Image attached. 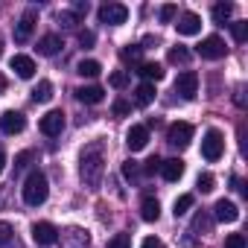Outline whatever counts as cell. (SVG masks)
<instances>
[{
	"instance_id": "7",
	"label": "cell",
	"mask_w": 248,
	"mask_h": 248,
	"mask_svg": "<svg viewBox=\"0 0 248 248\" xmlns=\"http://www.w3.org/2000/svg\"><path fill=\"white\" fill-rule=\"evenodd\" d=\"M175 93H178L181 99H196V93H199V73H196V70L178 73V79H175Z\"/></svg>"
},
{
	"instance_id": "14",
	"label": "cell",
	"mask_w": 248,
	"mask_h": 248,
	"mask_svg": "<svg viewBox=\"0 0 248 248\" xmlns=\"http://www.w3.org/2000/svg\"><path fill=\"white\" fill-rule=\"evenodd\" d=\"M32 32H35V9H30V12L15 24V32H12V35H15L18 44H24V41H30Z\"/></svg>"
},
{
	"instance_id": "5",
	"label": "cell",
	"mask_w": 248,
	"mask_h": 248,
	"mask_svg": "<svg viewBox=\"0 0 248 248\" xmlns=\"http://www.w3.org/2000/svg\"><path fill=\"white\" fill-rule=\"evenodd\" d=\"M167 140L172 146H178V149H187L190 140H193V126H190V123H184V120L172 123V126L167 129Z\"/></svg>"
},
{
	"instance_id": "45",
	"label": "cell",
	"mask_w": 248,
	"mask_h": 248,
	"mask_svg": "<svg viewBox=\"0 0 248 248\" xmlns=\"http://www.w3.org/2000/svg\"><path fill=\"white\" fill-rule=\"evenodd\" d=\"M0 93H6V76L0 73Z\"/></svg>"
},
{
	"instance_id": "34",
	"label": "cell",
	"mask_w": 248,
	"mask_h": 248,
	"mask_svg": "<svg viewBox=\"0 0 248 248\" xmlns=\"http://www.w3.org/2000/svg\"><path fill=\"white\" fill-rule=\"evenodd\" d=\"M225 248H248L245 233H228L225 236Z\"/></svg>"
},
{
	"instance_id": "39",
	"label": "cell",
	"mask_w": 248,
	"mask_h": 248,
	"mask_svg": "<svg viewBox=\"0 0 248 248\" xmlns=\"http://www.w3.org/2000/svg\"><path fill=\"white\" fill-rule=\"evenodd\" d=\"M30 161H32V152H30V149H27V152H21V155L15 158V172L27 170V167H30Z\"/></svg>"
},
{
	"instance_id": "41",
	"label": "cell",
	"mask_w": 248,
	"mask_h": 248,
	"mask_svg": "<svg viewBox=\"0 0 248 248\" xmlns=\"http://www.w3.org/2000/svg\"><path fill=\"white\" fill-rule=\"evenodd\" d=\"M93 41H96V35H93L91 30H82V32H79V44H82L85 50H88V47H93Z\"/></svg>"
},
{
	"instance_id": "22",
	"label": "cell",
	"mask_w": 248,
	"mask_h": 248,
	"mask_svg": "<svg viewBox=\"0 0 248 248\" xmlns=\"http://www.w3.org/2000/svg\"><path fill=\"white\" fill-rule=\"evenodd\" d=\"M76 73H79V76L93 79V76H99V73H102V64H99L96 59H82V62L76 64Z\"/></svg>"
},
{
	"instance_id": "27",
	"label": "cell",
	"mask_w": 248,
	"mask_h": 248,
	"mask_svg": "<svg viewBox=\"0 0 248 248\" xmlns=\"http://www.w3.org/2000/svg\"><path fill=\"white\" fill-rule=\"evenodd\" d=\"M231 35H233L236 44H245V41H248V21H236V24H231Z\"/></svg>"
},
{
	"instance_id": "21",
	"label": "cell",
	"mask_w": 248,
	"mask_h": 248,
	"mask_svg": "<svg viewBox=\"0 0 248 248\" xmlns=\"http://www.w3.org/2000/svg\"><path fill=\"white\" fill-rule=\"evenodd\" d=\"M138 73H140V76H143V79H146L149 85H152V82H161V79H164V67H161L158 62H143V64L138 67Z\"/></svg>"
},
{
	"instance_id": "24",
	"label": "cell",
	"mask_w": 248,
	"mask_h": 248,
	"mask_svg": "<svg viewBox=\"0 0 248 248\" xmlns=\"http://www.w3.org/2000/svg\"><path fill=\"white\" fill-rule=\"evenodd\" d=\"M53 99V82H38L35 88H32V102H50Z\"/></svg>"
},
{
	"instance_id": "25",
	"label": "cell",
	"mask_w": 248,
	"mask_h": 248,
	"mask_svg": "<svg viewBox=\"0 0 248 248\" xmlns=\"http://www.w3.org/2000/svg\"><path fill=\"white\" fill-rule=\"evenodd\" d=\"M167 59H170V64H187L190 62V50L181 47V44L178 47H170V56Z\"/></svg>"
},
{
	"instance_id": "9",
	"label": "cell",
	"mask_w": 248,
	"mask_h": 248,
	"mask_svg": "<svg viewBox=\"0 0 248 248\" xmlns=\"http://www.w3.org/2000/svg\"><path fill=\"white\" fill-rule=\"evenodd\" d=\"M38 129H41L47 138H59L62 129H64V114H62V111H47V114L41 117V123H38Z\"/></svg>"
},
{
	"instance_id": "35",
	"label": "cell",
	"mask_w": 248,
	"mask_h": 248,
	"mask_svg": "<svg viewBox=\"0 0 248 248\" xmlns=\"http://www.w3.org/2000/svg\"><path fill=\"white\" fill-rule=\"evenodd\" d=\"M161 24H172L175 21V15H178V6H172V3H167V6H161Z\"/></svg>"
},
{
	"instance_id": "23",
	"label": "cell",
	"mask_w": 248,
	"mask_h": 248,
	"mask_svg": "<svg viewBox=\"0 0 248 248\" xmlns=\"http://www.w3.org/2000/svg\"><path fill=\"white\" fill-rule=\"evenodd\" d=\"M152 99H155V85L143 82V85H138V88H135V102H138L140 108H146Z\"/></svg>"
},
{
	"instance_id": "12",
	"label": "cell",
	"mask_w": 248,
	"mask_h": 248,
	"mask_svg": "<svg viewBox=\"0 0 248 248\" xmlns=\"http://www.w3.org/2000/svg\"><path fill=\"white\" fill-rule=\"evenodd\" d=\"M213 219H219V222L231 225V222H236V219H239V207H236L233 202H228V199H219V202L213 204Z\"/></svg>"
},
{
	"instance_id": "28",
	"label": "cell",
	"mask_w": 248,
	"mask_h": 248,
	"mask_svg": "<svg viewBox=\"0 0 248 248\" xmlns=\"http://www.w3.org/2000/svg\"><path fill=\"white\" fill-rule=\"evenodd\" d=\"M193 202H196V199H193L190 193L178 196V199H175V204H172V213H175V216H184V213H187V210L193 207Z\"/></svg>"
},
{
	"instance_id": "8",
	"label": "cell",
	"mask_w": 248,
	"mask_h": 248,
	"mask_svg": "<svg viewBox=\"0 0 248 248\" xmlns=\"http://www.w3.org/2000/svg\"><path fill=\"white\" fill-rule=\"evenodd\" d=\"M27 129V117L21 111H3L0 117V132L3 135H21Z\"/></svg>"
},
{
	"instance_id": "40",
	"label": "cell",
	"mask_w": 248,
	"mask_h": 248,
	"mask_svg": "<svg viewBox=\"0 0 248 248\" xmlns=\"http://www.w3.org/2000/svg\"><path fill=\"white\" fill-rule=\"evenodd\" d=\"M9 239H12V225L0 222V245H9Z\"/></svg>"
},
{
	"instance_id": "6",
	"label": "cell",
	"mask_w": 248,
	"mask_h": 248,
	"mask_svg": "<svg viewBox=\"0 0 248 248\" xmlns=\"http://www.w3.org/2000/svg\"><path fill=\"white\" fill-rule=\"evenodd\" d=\"M196 53L202 59H207V62H216V59H222L228 53V47H225V41L219 35H207V38H202V44L196 47Z\"/></svg>"
},
{
	"instance_id": "11",
	"label": "cell",
	"mask_w": 248,
	"mask_h": 248,
	"mask_svg": "<svg viewBox=\"0 0 248 248\" xmlns=\"http://www.w3.org/2000/svg\"><path fill=\"white\" fill-rule=\"evenodd\" d=\"M175 30H178V35H199L202 32V18L196 12H184V15H178Z\"/></svg>"
},
{
	"instance_id": "46",
	"label": "cell",
	"mask_w": 248,
	"mask_h": 248,
	"mask_svg": "<svg viewBox=\"0 0 248 248\" xmlns=\"http://www.w3.org/2000/svg\"><path fill=\"white\" fill-rule=\"evenodd\" d=\"M0 56H3V44H0Z\"/></svg>"
},
{
	"instance_id": "36",
	"label": "cell",
	"mask_w": 248,
	"mask_h": 248,
	"mask_svg": "<svg viewBox=\"0 0 248 248\" xmlns=\"http://www.w3.org/2000/svg\"><path fill=\"white\" fill-rule=\"evenodd\" d=\"M193 231H210V216L202 210V213H196V219H193Z\"/></svg>"
},
{
	"instance_id": "19",
	"label": "cell",
	"mask_w": 248,
	"mask_h": 248,
	"mask_svg": "<svg viewBox=\"0 0 248 248\" xmlns=\"http://www.w3.org/2000/svg\"><path fill=\"white\" fill-rule=\"evenodd\" d=\"M140 219H143V222H158V219H161V204H158V199H152V196L143 199V204H140Z\"/></svg>"
},
{
	"instance_id": "13",
	"label": "cell",
	"mask_w": 248,
	"mask_h": 248,
	"mask_svg": "<svg viewBox=\"0 0 248 248\" xmlns=\"http://www.w3.org/2000/svg\"><path fill=\"white\" fill-rule=\"evenodd\" d=\"M88 245H91V236L82 228H67L62 233V248H88Z\"/></svg>"
},
{
	"instance_id": "43",
	"label": "cell",
	"mask_w": 248,
	"mask_h": 248,
	"mask_svg": "<svg viewBox=\"0 0 248 248\" xmlns=\"http://www.w3.org/2000/svg\"><path fill=\"white\" fill-rule=\"evenodd\" d=\"M140 248H164V242H161V239H158V236H146V239H143V245H140Z\"/></svg>"
},
{
	"instance_id": "18",
	"label": "cell",
	"mask_w": 248,
	"mask_h": 248,
	"mask_svg": "<svg viewBox=\"0 0 248 248\" xmlns=\"http://www.w3.org/2000/svg\"><path fill=\"white\" fill-rule=\"evenodd\" d=\"M161 175H164L167 181H178V178L184 175V161H181V158H167V161H161Z\"/></svg>"
},
{
	"instance_id": "31",
	"label": "cell",
	"mask_w": 248,
	"mask_h": 248,
	"mask_svg": "<svg viewBox=\"0 0 248 248\" xmlns=\"http://www.w3.org/2000/svg\"><path fill=\"white\" fill-rule=\"evenodd\" d=\"M105 248H132V233H114Z\"/></svg>"
},
{
	"instance_id": "33",
	"label": "cell",
	"mask_w": 248,
	"mask_h": 248,
	"mask_svg": "<svg viewBox=\"0 0 248 248\" xmlns=\"http://www.w3.org/2000/svg\"><path fill=\"white\" fill-rule=\"evenodd\" d=\"M111 111H114V117H129V114H132V102H126V99H114Z\"/></svg>"
},
{
	"instance_id": "15",
	"label": "cell",
	"mask_w": 248,
	"mask_h": 248,
	"mask_svg": "<svg viewBox=\"0 0 248 248\" xmlns=\"http://www.w3.org/2000/svg\"><path fill=\"white\" fill-rule=\"evenodd\" d=\"M146 143H149V129H146V126H132V129L126 132V146H129L132 152L146 149Z\"/></svg>"
},
{
	"instance_id": "44",
	"label": "cell",
	"mask_w": 248,
	"mask_h": 248,
	"mask_svg": "<svg viewBox=\"0 0 248 248\" xmlns=\"http://www.w3.org/2000/svg\"><path fill=\"white\" fill-rule=\"evenodd\" d=\"M3 167H6V152H3V146H0V172H3Z\"/></svg>"
},
{
	"instance_id": "37",
	"label": "cell",
	"mask_w": 248,
	"mask_h": 248,
	"mask_svg": "<svg viewBox=\"0 0 248 248\" xmlns=\"http://www.w3.org/2000/svg\"><path fill=\"white\" fill-rule=\"evenodd\" d=\"M123 175H126L129 181H135V178L140 175V167H138V161H126V164H123Z\"/></svg>"
},
{
	"instance_id": "1",
	"label": "cell",
	"mask_w": 248,
	"mask_h": 248,
	"mask_svg": "<svg viewBox=\"0 0 248 248\" xmlns=\"http://www.w3.org/2000/svg\"><path fill=\"white\" fill-rule=\"evenodd\" d=\"M102 172H105V158H102V143L96 140V143L85 146V152L79 158V175L88 187H99Z\"/></svg>"
},
{
	"instance_id": "16",
	"label": "cell",
	"mask_w": 248,
	"mask_h": 248,
	"mask_svg": "<svg viewBox=\"0 0 248 248\" xmlns=\"http://www.w3.org/2000/svg\"><path fill=\"white\" fill-rule=\"evenodd\" d=\"M73 93H76V99L85 102V105H96V102H102V96H105V91H102L99 85H82V88H76Z\"/></svg>"
},
{
	"instance_id": "30",
	"label": "cell",
	"mask_w": 248,
	"mask_h": 248,
	"mask_svg": "<svg viewBox=\"0 0 248 248\" xmlns=\"http://www.w3.org/2000/svg\"><path fill=\"white\" fill-rule=\"evenodd\" d=\"M108 85L117 88V91H123V88L129 85V70H114V73L108 76Z\"/></svg>"
},
{
	"instance_id": "42",
	"label": "cell",
	"mask_w": 248,
	"mask_h": 248,
	"mask_svg": "<svg viewBox=\"0 0 248 248\" xmlns=\"http://www.w3.org/2000/svg\"><path fill=\"white\" fill-rule=\"evenodd\" d=\"M158 170H161V158H158V155L143 164V172H146V175H152V172H158Z\"/></svg>"
},
{
	"instance_id": "10",
	"label": "cell",
	"mask_w": 248,
	"mask_h": 248,
	"mask_svg": "<svg viewBox=\"0 0 248 248\" xmlns=\"http://www.w3.org/2000/svg\"><path fill=\"white\" fill-rule=\"evenodd\" d=\"M32 239H35L38 245H53V242L59 239V228H56L53 222H35V225H32Z\"/></svg>"
},
{
	"instance_id": "3",
	"label": "cell",
	"mask_w": 248,
	"mask_h": 248,
	"mask_svg": "<svg viewBox=\"0 0 248 248\" xmlns=\"http://www.w3.org/2000/svg\"><path fill=\"white\" fill-rule=\"evenodd\" d=\"M222 155H225V138H222V132L219 129H207L204 138H202V158L207 164H216Z\"/></svg>"
},
{
	"instance_id": "17",
	"label": "cell",
	"mask_w": 248,
	"mask_h": 248,
	"mask_svg": "<svg viewBox=\"0 0 248 248\" xmlns=\"http://www.w3.org/2000/svg\"><path fill=\"white\" fill-rule=\"evenodd\" d=\"M9 67H12L21 79H32V76H35V62H32L30 56H12Z\"/></svg>"
},
{
	"instance_id": "20",
	"label": "cell",
	"mask_w": 248,
	"mask_h": 248,
	"mask_svg": "<svg viewBox=\"0 0 248 248\" xmlns=\"http://www.w3.org/2000/svg\"><path fill=\"white\" fill-rule=\"evenodd\" d=\"M62 47H64V41H62L59 35H44V38H38V53H41V56H56Z\"/></svg>"
},
{
	"instance_id": "32",
	"label": "cell",
	"mask_w": 248,
	"mask_h": 248,
	"mask_svg": "<svg viewBox=\"0 0 248 248\" xmlns=\"http://www.w3.org/2000/svg\"><path fill=\"white\" fill-rule=\"evenodd\" d=\"M213 187H216V178H213L210 172H202L199 181H196V190H199V193H210Z\"/></svg>"
},
{
	"instance_id": "38",
	"label": "cell",
	"mask_w": 248,
	"mask_h": 248,
	"mask_svg": "<svg viewBox=\"0 0 248 248\" xmlns=\"http://www.w3.org/2000/svg\"><path fill=\"white\" fill-rule=\"evenodd\" d=\"M59 24L70 30V27H76V24H79V15H76V12H62V15H59Z\"/></svg>"
},
{
	"instance_id": "2",
	"label": "cell",
	"mask_w": 248,
	"mask_h": 248,
	"mask_svg": "<svg viewBox=\"0 0 248 248\" xmlns=\"http://www.w3.org/2000/svg\"><path fill=\"white\" fill-rule=\"evenodd\" d=\"M47 196H50V181H47V175H44L41 170H32V172L27 175V181H24V202H27L30 207H41V204L47 202Z\"/></svg>"
},
{
	"instance_id": "26",
	"label": "cell",
	"mask_w": 248,
	"mask_h": 248,
	"mask_svg": "<svg viewBox=\"0 0 248 248\" xmlns=\"http://www.w3.org/2000/svg\"><path fill=\"white\" fill-rule=\"evenodd\" d=\"M231 15H233V3H216L213 6V21L216 24H225Z\"/></svg>"
},
{
	"instance_id": "4",
	"label": "cell",
	"mask_w": 248,
	"mask_h": 248,
	"mask_svg": "<svg viewBox=\"0 0 248 248\" xmlns=\"http://www.w3.org/2000/svg\"><path fill=\"white\" fill-rule=\"evenodd\" d=\"M96 18H99V24L120 27V24H126V18H129V9L123 6V3H105V6H99Z\"/></svg>"
},
{
	"instance_id": "29",
	"label": "cell",
	"mask_w": 248,
	"mask_h": 248,
	"mask_svg": "<svg viewBox=\"0 0 248 248\" xmlns=\"http://www.w3.org/2000/svg\"><path fill=\"white\" fill-rule=\"evenodd\" d=\"M140 50H143V47H135V44H129L126 50L120 53L123 64H140Z\"/></svg>"
}]
</instances>
